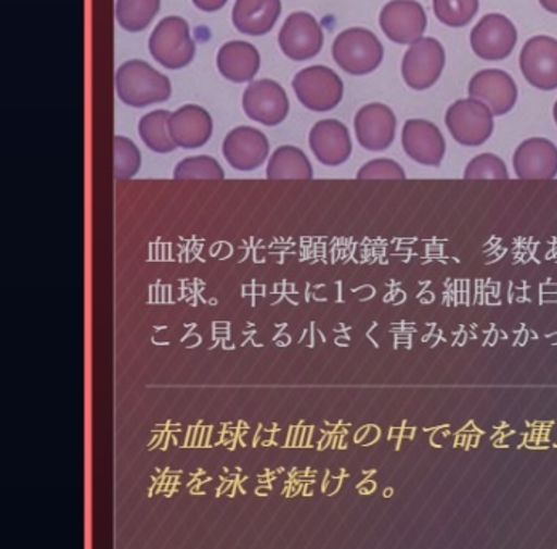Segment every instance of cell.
Instances as JSON below:
<instances>
[{
    "label": "cell",
    "mask_w": 557,
    "mask_h": 549,
    "mask_svg": "<svg viewBox=\"0 0 557 549\" xmlns=\"http://www.w3.org/2000/svg\"><path fill=\"white\" fill-rule=\"evenodd\" d=\"M116 90L121 102L134 108L168 102L172 93L169 77L141 60H131L117 70Z\"/></svg>",
    "instance_id": "obj_1"
},
{
    "label": "cell",
    "mask_w": 557,
    "mask_h": 549,
    "mask_svg": "<svg viewBox=\"0 0 557 549\" xmlns=\"http://www.w3.org/2000/svg\"><path fill=\"white\" fill-rule=\"evenodd\" d=\"M333 59L346 73L364 76L380 68L384 47L370 29L350 28L334 39Z\"/></svg>",
    "instance_id": "obj_2"
},
{
    "label": "cell",
    "mask_w": 557,
    "mask_h": 549,
    "mask_svg": "<svg viewBox=\"0 0 557 549\" xmlns=\"http://www.w3.org/2000/svg\"><path fill=\"white\" fill-rule=\"evenodd\" d=\"M487 104L474 99H461L445 114V124L455 141L462 147H481L492 137L495 123Z\"/></svg>",
    "instance_id": "obj_3"
},
{
    "label": "cell",
    "mask_w": 557,
    "mask_h": 549,
    "mask_svg": "<svg viewBox=\"0 0 557 549\" xmlns=\"http://www.w3.org/2000/svg\"><path fill=\"white\" fill-rule=\"evenodd\" d=\"M293 89L297 100L317 113H326L343 102V79L329 66H309L299 71L293 79Z\"/></svg>",
    "instance_id": "obj_4"
},
{
    "label": "cell",
    "mask_w": 557,
    "mask_h": 549,
    "mask_svg": "<svg viewBox=\"0 0 557 549\" xmlns=\"http://www.w3.org/2000/svg\"><path fill=\"white\" fill-rule=\"evenodd\" d=\"M150 52L169 70H181L195 59V42L188 23L181 16H168L150 37Z\"/></svg>",
    "instance_id": "obj_5"
},
{
    "label": "cell",
    "mask_w": 557,
    "mask_h": 549,
    "mask_svg": "<svg viewBox=\"0 0 557 549\" xmlns=\"http://www.w3.org/2000/svg\"><path fill=\"white\" fill-rule=\"evenodd\" d=\"M445 62L444 46L434 37H423L405 52L401 76L410 89L428 90L441 79Z\"/></svg>",
    "instance_id": "obj_6"
},
{
    "label": "cell",
    "mask_w": 557,
    "mask_h": 549,
    "mask_svg": "<svg viewBox=\"0 0 557 549\" xmlns=\"http://www.w3.org/2000/svg\"><path fill=\"white\" fill-rule=\"evenodd\" d=\"M518 43V29L508 16L488 13L474 26L471 47L479 59L499 62L508 59Z\"/></svg>",
    "instance_id": "obj_7"
},
{
    "label": "cell",
    "mask_w": 557,
    "mask_h": 549,
    "mask_svg": "<svg viewBox=\"0 0 557 549\" xmlns=\"http://www.w3.org/2000/svg\"><path fill=\"white\" fill-rule=\"evenodd\" d=\"M522 76L539 90L557 89V39L549 36L530 37L519 57Z\"/></svg>",
    "instance_id": "obj_8"
},
{
    "label": "cell",
    "mask_w": 557,
    "mask_h": 549,
    "mask_svg": "<svg viewBox=\"0 0 557 549\" xmlns=\"http://www.w3.org/2000/svg\"><path fill=\"white\" fill-rule=\"evenodd\" d=\"M243 110L256 123L278 126L289 114L288 96L275 80H256L243 93Z\"/></svg>",
    "instance_id": "obj_9"
},
{
    "label": "cell",
    "mask_w": 557,
    "mask_h": 549,
    "mask_svg": "<svg viewBox=\"0 0 557 549\" xmlns=\"http://www.w3.org/2000/svg\"><path fill=\"white\" fill-rule=\"evenodd\" d=\"M380 25L387 39L395 43H414L423 39L428 28L424 7L417 0H393L384 5Z\"/></svg>",
    "instance_id": "obj_10"
},
{
    "label": "cell",
    "mask_w": 557,
    "mask_h": 549,
    "mask_svg": "<svg viewBox=\"0 0 557 549\" xmlns=\"http://www.w3.org/2000/svg\"><path fill=\"white\" fill-rule=\"evenodd\" d=\"M280 49L295 62H306L319 55L323 47V32L315 16L296 12L286 18L278 35Z\"/></svg>",
    "instance_id": "obj_11"
},
{
    "label": "cell",
    "mask_w": 557,
    "mask_h": 549,
    "mask_svg": "<svg viewBox=\"0 0 557 549\" xmlns=\"http://www.w3.org/2000/svg\"><path fill=\"white\" fill-rule=\"evenodd\" d=\"M469 99L491 108L493 116H505L518 102V86L503 70H482L472 76L468 87Z\"/></svg>",
    "instance_id": "obj_12"
},
{
    "label": "cell",
    "mask_w": 557,
    "mask_h": 549,
    "mask_svg": "<svg viewBox=\"0 0 557 549\" xmlns=\"http://www.w3.org/2000/svg\"><path fill=\"white\" fill-rule=\"evenodd\" d=\"M401 147L414 163L438 167L447 153L441 129L426 120H410L401 129Z\"/></svg>",
    "instance_id": "obj_13"
},
{
    "label": "cell",
    "mask_w": 557,
    "mask_h": 549,
    "mask_svg": "<svg viewBox=\"0 0 557 549\" xmlns=\"http://www.w3.org/2000/svg\"><path fill=\"white\" fill-rule=\"evenodd\" d=\"M354 127L360 147L368 151H384L394 144L397 117L387 104H364L356 114Z\"/></svg>",
    "instance_id": "obj_14"
},
{
    "label": "cell",
    "mask_w": 557,
    "mask_h": 549,
    "mask_svg": "<svg viewBox=\"0 0 557 549\" xmlns=\"http://www.w3.org/2000/svg\"><path fill=\"white\" fill-rule=\"evenodd\" d=\"M222 153L230 166L239 172L259 170L270 153L265 134L255 127L242 126L225 137Z\"/></svg>",
    "instance_id": "obj_15"
},
{
    "label": "cell",
    "mask_w": 557,
    "mask_h": 549,
    "mask_svg": "<svg viewBox=\"0 0 557 549\" xmlns=\"http://www.w3.org/2000/svg\"><path fill=\"white\" fill-rule=\"evenodd\" d=\"M516 175L522 180H549L557 175V147L548 138H527L512 157Z\"/></svg>",
    "instance_id": "obj_16"
},
{
    "label": "cell",
    "mask_w": 557,
    "mask_h": 549,
    "mask_svg": "<svg viewBox=\"0 0 557 549\" xmlns=\"http://www.w3.org/2000/svg\"><path fill=\"white\" fill-rule=\"evenodd\" d=\"M309 145L313 157L330 167L341 166L352 154L349 129L337 120L319 121L310 130Z\"/></svg>",
    "instance_id": "obj_17"
},
{
    "label": "cell",
    "mask_w": 557,
    "mask_h": 549,
    "mask_svg": "<svg viewBox=\"0 0 557 549\" xmlns=\"http://www.w3.org/2000/svg\"><path fill=\"white\" fill-rule=\"evenodd\" d=\"M211 114L198 104H185L169 117V134L175 147L195 150L205 147L212 137Z\"/></svg>",
    "instance_id": "obj_18"
},
{
    "label": "cell",
    "mask_w": 557,
    "mask_h": 549,
    "mask_svg": "<svg viewBox=\"0 0 557 549\" xmlns=\"http://www.w3.org/2000/svg\"><path fill=\"white\" fill-rule=\"evenodd\" d=\"M282 13V0H236L233 25L246 36H263L272 32Z\"/></svg>",
    "instance_id": "obj_19"
},
{
    "label": "cell",
    "mask_w": 557,
    "mask_h": 549,
    "mask_svg": "<svg viewBox=\"0 0 557 549\" xmlns=\"http://www.w3.org/2000/svg\"><path fill=\"white\" fill-rule=\"evenodd\" d=\"M218 68L232 83H249L261 68V55L252 43L232 40L219 50Z\"/></svg>",
    "instance_id": "obj_20"
},
{
    "label": "cell",
    "mask_w": 557,
    "mask_h": 549,
    "mask_svg": "<svg viewBox=\"0 0 557 549\" xmlns=\"http://www.w3.org/2000/svg\"><path fill=\"white\" fill-rule=\"evenodd\" d=\"M267 177L270 180H293V178L309 180L313 177V167L300 148L283 145L270 157Z\"/></svg>",
    "instance_id": "obj_21"
},
{
    "label": "cell",
    "mask_w": 557,
    "mask_h": 549,
    "mask_svg": "<svg viewBox=\"0 0 557 549\" xmlns=\"http://www.w3.org/2000/svg\"><path fill=\"white\" fill-rule=\"evenodd\" d=\"M169 117H171L169 111H151L145 114L138 124L141 141L154 153H171L177 148L169 134Z\"/></svg>",
    "instance_id": "obj_22"
},
{
    "label": "cell",
    "mask_w": 557,
    "mask_h": 549,
    "mask_svg": "<svg viewBox=\"0 0 557 549\" xmlns=\"http://www.w3.org/2000/svg\"><path fill=\"white\" fill-rule=\"evenodd\" d=\"M160 7L161 0H117V23L126 32H144L160 12Z\"/></svg>",
    "instance_id": "obj_23"
},
{
    "label": "cell",
    "mask_w": 557,
    "mask_h": 549,
    "mask_svg": "<svg viewBox=\"0 0 557 549\" xmlns=\"http://www.w3.org/2000/svg\"><path fill=\"white\" fill-rule=\"evenodd\" d=\"M479 0H434L438 22L450 28H462L478 15Z\"/></svg>",
    "instance_id": "obj_24"
},
{
    "label": "cell",
    "mask_w": 557,
    "mask_h": 549,
    "mask_svg": "<svg viewBox=\"0 0 557 549\" xmlns=\"http://www.w3.org/2000/svg\"><path fill=\"white\" fill-rule=\"evenodd\" d=\"M174 178L177 180H222L225 172L218 160L212 157H191L175 166Z\"/></svg>",
    "instance_id": "obj_25"
},
{
    "label": "cell",
    "mask_w": 557,
    "mask_h": 549,
    "mask_svg": "<svg viewBox=\"0 0 557 549\" xmlns=\"http://www.w3.org/2000/svg\"><path fill=\"white\" fill-rule=\"evenodd\" d=\"M141 154L137 145L127 137H114V177L120 180L135 177L140 171Z\"/></svg>",
    "instance_id": "obj_26"
},
{
    "label": "cell",
    "mask_w": 557,
    "mask_h": 549,
    "mask_svg": "<svg viewBox=\"0 0 557 549\" xmlns=\"http://www.w3.org/2000/svg\"><path fill=\"white\" fill-rule=\"evenodd\" d=\"M509 177L505 161L493 153H482L466 166L468 180H506Z\"/></svg>",
    "instance_id": "obj_27"
},
{
    "label": "cell",
    "mask_w": 557,
    "mask_h": 549,
    "mask_svg": "<svg viewBox=\"0 0 557 549\" xmlns=\"http://www.w3.org/2000/svg\"><path fill=\"white\" fill-rule=\"evenodd\" d=\"M357 177L360 180H404L407 175L400 164L387 158H381L361 166Z\"/></svg>",
    "instance_id": "obj_28"
},
{
    "label": "cell",
    "mask_w": 557,
    "mask_h": 549,
    "mask_svg": "<svg viewBox=\"0 0 557 549\" xmlns=\"http://www.w3.org/2000/svg\"><path fill=\"white\" fill-rule=\"evenodd\" d=\"M227 2L228 0H194L195 5H197L199 10L208 13L218 12V10H221Z\"/></svg>",
    "instance_id": "obj_29"
},
{
    "label": "cell",
    "mask_w": 557,
    "mask_h": 549,
    "mask_svg": "<svg viewBox=\"0 0 557 549\" xmlns=\"http://www.w3.org/2000/svg\"><path fill=\"white\" fill-rule=\"evenodd\" d=\"M540 5H542L546 12L557 15V0H540Z\"/></svg>",
    "instance_id": "obj_30"
},
{
    "label": "cell",
    "mask_w": 557,
    "mask_h": 549,
    "mask_svg": "<svg viewBox=\"0 0 557 549\" xmlns=\"http://www.w3.org/2000/svg\"><path fill=\"white\" fill-rule=\"evenodd\" d=\"M553 116H555V121H556V124H557V100H556V103H555V108H553Z\"/></svg>",
    "instance_id": "obj_31"
}]
</instances>
